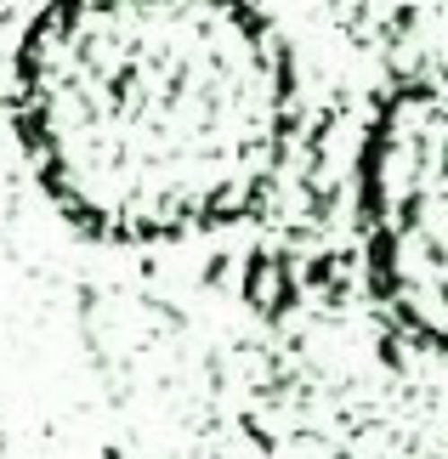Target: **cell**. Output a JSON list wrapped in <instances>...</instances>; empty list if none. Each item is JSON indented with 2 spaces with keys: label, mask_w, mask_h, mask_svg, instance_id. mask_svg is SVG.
I'll use <instances>...</instances> for the list:
<instances>
[{
  "label": "cell",
  "mask_w": 448,
  "mask_h": 459,
  "mask_svg": "<svg viewBox=\"0 0 448 459\" xmlns=\"http://www.w3.org/2000/svg\"><path fill=\"white\" fill-rule=\"evenodd\" d=\"M12 119L68 227L182 244L273 193L295 63L256 0H46L17 40Z\"/></svg>",
  "instance_id": "1"
},
{
  "label": "cell",
  "mask_w": 448,
  "mask_h": 459,
  "mask_svg": "<svg viewBox=\"0 0 448 459\" xmlns=\"http://www.w3.org/2000/svg\"><path fill=\"white\" fill-rule=\"evenodd\" d=\"M369 290L386 324L426 351L443 346V216L448 108L437 80H403L381 102L357 165Z\"/></svg>",
  "instance_id": "2"
}]
</instances>
